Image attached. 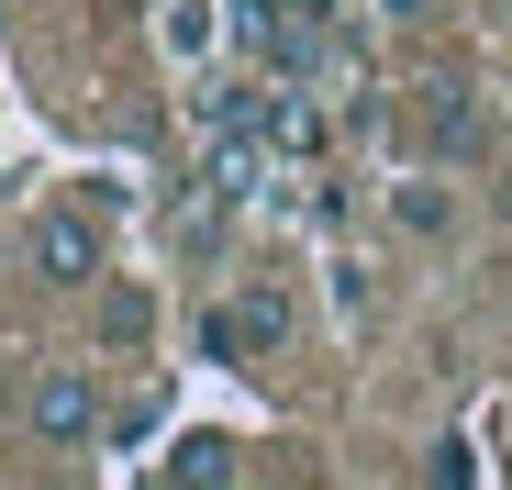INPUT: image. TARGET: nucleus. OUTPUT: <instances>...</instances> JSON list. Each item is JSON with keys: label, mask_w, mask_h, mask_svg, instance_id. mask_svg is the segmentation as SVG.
Returning <instances> with one entry per match:
<instances>
[{"label": "nucleus", "mask_w": 512, "mask_h": 490, "mask_svg": "<svg viewBox=\"0 0 512 490\" xmlns=\"http://www.w3.org/2000/svg\"><path fill=\"white\" fill-rule=\"evenodd\" d=\"M290 290L279 279H256V290H234V301H212L201 312V357H223V368H245V357H279L290 346Z\"/></svg>", "instance_id": "f257e3e1"}, {"label": "nucleus", "mask_w": 512, "mask_h": 490, "mask_svg": "<svg viewBox=\"0 0 512 490\" xmlns=\"http://www.w3.org/2000/svg\"><path fill=\"white\" fill-rule=\"evenodd\" d=\"M23 424H34V446H90V435L112 424V401H101V379H90V368H34Z\"/></svg>", "instance_id": "f03ea898"}, {"label": "nucleus", "mask_w": 512, "mask_h": 490, "mask_svg": "<svg viewBox=\"0 0 512 490\" xmlns=\"http://www.w3.org/2000/svg\"><path fill=\"white\" fill-rule=\"evenodd\" d=\"M23 257H34L45 290H90V279H101V223H90V212H45Z\"/></svg>", "instance_id": "7ed1b4c3"}, {"label": "nucleus", "mask_w": 512, "mask_h": 490, "mask_svg": "<svg viewBox=\"0 0 512 490\" xmlns=\"http://www.w3.org/2000/svg\"><path fill=\"white\" fill-rule=\"evenodd\" d=\"M234 234V190H212L201 168L179 179V201H167V245H179V257H212V245Z\"/></svg>", "instance_id": "20e7f679"}, {"label": "nucleus", "mask_w": 512, "mask_h": 490, "mask_svg": "<svg viewBox=\"0 0 512 490\" xmlns=\"http://www.w3.org/2000/svg\"><path fill=\"white\" fill-rule=\"evenodd\" d=\"M390 223H401L412 245H446V234H457V190H446V179H390Z\"/></svg>", "instance_id": "39448f33"}, {"label": "nucleus", "mask_w": 512, "mask_h": 490, "mask_svg": "<svg viewBox=\"0 0 512 490\" xmlns=\"http://www.w3.org/2000/svg\"><path fill=\"white\" fill-rule=\"evenodd\" d=\"M256 134H268L279 156H323V112L290 101V90H256Z\"/></svg>", "instance_id": "423d86ee"}, {"label": "nucleus", "mask_w": 512, "mask_h": 490, "mask_svg": "<svg viewBox=\"0 0 512 490\" xmlns=\"http://www.w3.org/2000/svg\"><path fill=\"white\" fill-rule=\"evenodd\" d=\"M423 134H435L446 156H479V101L457 90V78H435V90H423Z\"/></svg>", "instance_id": "0eeeda50"}, {"label": "nucleus", "mask_w": 512, "mask_h": 490, "mask_svg": "<svg viewBox=\"0 0 512 490\" xmlns=\"http://www.w3.org/2000/svg\"><path fill=\"white\" fill-rule=\"evenodd\" d=\"M234 468H245V457H234V435H212V424H201V435H179V446H167V479H190V490H223Z\"/></svg>", "instance_id": "6e6552de"}, {"label": "nucleus", "mask_w": 512, "mask_h": 490, "mask_svg": "<svg viewBox=\"0 0 512 490\" xmlns=\"http://www.w3.org/2000/svg\"><path fill=\"white\" fill-rule=\"evenodd\" d=\"M101 335H112V346L145 335V290H112V301H101Z\"/></svg>", "instance_id": "1a4fd4ad"}, {"label": "nucleus", "mask_w": 512, "mask_h": 490, "mask_svg": "<svg viewBox=\"0 0 512 490\" xmlns=\"http://www.w3.org/2000/svg\"><path fill=\"white\" fill-rule=\"evenodd\" d=\"M423 479H435V490H457V479H479V457L446 435V446H423Z\"/></svg>", "instance_id": "9d476101"}, {"label": "nucleus", "mask_w": 512, "mask_h": 490, "mask_svg": "<svg viewBox=\"0 0 512 490\" xmlns=\"http://www.w3.org/2000/svg\"><path fill=\"white\" fill-rule=\"evenodd\" d=\"M167 45H179V56H201V45H212V12H201V0H179V12H167Z\"/></svg>", "instance_id": "9b49d317"}, {"label": "nucleus", "mask_w": 512, "mask_h": 490, "mask_svg": "<svg viewBox=\"0 0 512 490\" xmlns=\"http://www.w3.org/2000/svg\"><path fill=\"white\" fill-rule=\"evenodd\" d=\"M290 12H312V23H334V34H346V12H357V0H290Z\"/></svg>", "instance_id": "f8f14e48"}, {"label": "nucleus", "mask_w": 512, "mask_h": 490, "mask_svg": "<svg viewBox=\"0 0 512 490\" xmlns=\"http://www.w3.org/2000/svg\"><path fill=\"white\" fill-rule=\"evenodd\" d=\"M268 12H290V0H234V23H268Z\"/></svg>", "instance_id": "ddd939ff"}, {"label": "nucleus", "mask_w": 512, "mask_h": 490, "mask_svg": "<svg viewBox=\"0 0 512 490\" xmlns=\"http://www.w3.org/2000/svg\"><path fill=\"white\" fill-rule=\"evenodd\" d=\"M390 12H401V23H423V12H446V0H390Z\"/></svg>", "instance_id": "4468645a"}]
</instances>
